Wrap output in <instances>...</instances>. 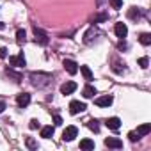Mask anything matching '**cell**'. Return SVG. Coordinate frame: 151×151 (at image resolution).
<instances>
[{
  "label": "cell",
  "mask_w": 151,
  "mask_h": 151,
  "mask_svg": "<svg viewBox=\"0 0 151 151\" xmlns=\"http://www.w3.org/2000/svg\"><path fill=\"white\" fill-rule=\"evenodd\" d=\"M29 78H30V84L34 87H37V89H43V87L52 84V75L45 73V71H32L29 75Z\"/></svg>",
  "instance_id": "6da1fadb"
},
{
  "label": "cell",
  "mask_w": 151,
  "mask_h": 151,
  "mask_svg": "<svg viewBox=\"0 0 151 151\" xmlns=\"http://www.w3.org/2000/svg\"><path fill=\"white\" fill-rule=\"evenodd\" d=\"M100 36H101V32H100L96 27H91V29L84 34V43H86V45H93Z\"/></svg>",
  "instance_id": "7a4b0ae2"
},
{
  "label": "cell",
  "mask_w": 151,
  "mask_h": 151,
  "mask_svg": "<svg viewBox=\"0 0 151 151\" xmlns=\"http://www.w3.org/2000/svg\"><path fill=\"white\" fill-rule=\"evenodd\" d=\"M34 36H36V43H37V45H41V46H46V45L50 43L48 34H46L45 30L37 29V27H34Z\"/></svg>",
  "instance_id": "3957f363"
},
{
  "label": "cell",
  "mask_w": 151,
  "mask_h": 151,
  "mask_svg": "<svg viewBox=\"0 0 151 151\" xmlns=\"http://www.w3.org/2000/svg\"><path fill=\"white\" fill-rule=\"evenodd\" d=\"M86 109H87L86 103H82V101H78V100H73V101L69 103V114H73V116H77V114L84 112Z\"/></svg>",
  "instance_id": "277c9868"
},
{
  "label": "cell",
  "mask_w": 151,
  "mask_h": 151,
  "mask_svg": "<svg viewBox=\"0 0 151 151\" xmlns=\"http://www.w3.org/2000/svg\"><path fill=\"white\" fill-rule=\"evenodd\" d=\"M62 66H64V69H66L69 75H77V73H78V64L75 62V60H71V59H64V60H62Z\"/></svg>",
  "instance_id": "5b68a950"
},
{
  "label": "cell",
  "mask_w": 151,
  "mask_h": 151,
  "mask_svg": "<svg viewBox=\"0 0 151 151\" xmlns=\"http://www.w3.org/2000/svg\"><path fill=\"white\" fill-rule=\"evenodd\" d=\"M77 133H78L77 126H68V128L62 132V140H64V142H71L75 137H77Z\"/></svg>",
  "instance_id": "8992f818"
},
{
  "label": "cell",
  "mask_w": 151,
  "mask_h": 151,
  "mask_svg": "<svg viewBox=\"0 0 151 151\" xmlns=\"http://www.w3.org/2000/svg\"><path fill=\"white\" fill-rule=\"evenodd\" d=\"M105 146L107 147H112V149H121L123 147V140L117 139V137H107L105 139Z\"/></svg>",
  "instance_id": "52a82bcc"
},
{
  "label": "cell",
  "mask_w": 151,
  "mask_h": 151,
  "mask_svg": "<svg viewBox=\"0 0 151 151\" xmlns=\"http://www.w3.org/2000/svg\"><path fill=\"white\" fill-rule=\"evenodd\" d=\"M114 32H116V36L117 37H126V34H128V27H126V23H123V22H119V23H116V27H114Z\"/></svg>",
  "instance_id": "ba28073f"
},
{
  "label": "cell",
  "mask_w": 151,
  "mask_h": 151,
  "mask_svg": "<svg viewBox=\"0 0 151 151\" xmlns=\"http://www.w3.org/2000/svg\"><path fill=\"white\" fill-rule=\"evenodd\" d=\"M9 64H11V66H16V68H23V66H25V57H23V53H18V55L9 57Z\"/></svg>",
  "instance_id": "9c48e42d"
},
{
  "label": "cell",
  "mask_w": 151,
  "mask_h": 151,
  "mask_svg": "<svg viewBox=\"0 0 151 151\" xmlns=\"http://www.w3.org/2000/svg\"><path fill=\"white\" fill-rule=\"evenodd\" d=\"M16 103H18V107H20V109H25V107L30 103V94H29V93H22V94H18Z\"/></svg>",
  "instance_id": "30bf717a"
},
{
  "label": "cell",
  "mask_w": 151,
  "mask_h": 151,
  "mask_svg": "<svg viewBox=\"0 0 151 151\" xmlns=\"http://www.w3.org/2000/svg\"><path fill=\"white\" fill-rule=\"evenodd\" d=\"M112 101H114V98H112V96H109V94H107V96H100V98H96V100H94V103H96L98 107H110V105H112Z\"/></svg>",
  "instance_id": "8fae6325"
},
{
  "label": "cell",
  "mask_w": 151,
  "mask_h": 151,
  "mask_svg": "<svg viewBox=\"0 0 151 151\" xmlns=\"http://www.w3.org/2000/svg\"><path fill=\"white\" fill-rule=\"evenodd\" d=\"M75 91H77V84H75V82H66V84L60 86V93L62 94H71Z\"/></svg>",
  "instance_id": "7c38bea8"
},
{
  "label": "cell",
  "mask_w": 151,
  "mask_h": 151,
  "mask_svg": "<svg viewBox=\"0 0 151 151\" xmlns=\"http://www.w3.org/2000/svg\"><path fill=\"white\" fill-rule=\"evenodd\" d=\"M144 14V11L140 7H130L128 9V18L130 20H140V16Z\"/></svg>",
  "instance_id": "4fadbf2b"
},
{
  "label": "cell",
  "mask_w": 151,
  "mask_h": 151,
  "mask_svg": "<svg viewBox=\"0 0 151 151\" xmlns=\"http://www.w3.org/2000/svg\"><path fill=\"white\" fill-rule=\"evenodd\" d=\"M105 124H107V128H110V130H114V132H116V130H119V128H121V119H119V117H109Z\"/></svg>",
  "instance_id": "5bb4252c"
},
{
  "label": "cell",
  "mask_w": 151,
  "mask_h": 151,
  "mask_svg": "<svg viewBox=\"0 0 151 151\" xmlns=\"http://www.w3.org/2000/svg\"><path fill=\"white\" fill-rule=\"evenodd\" d=\"M53 132H55V128L50 124V126H43L41 128V137L43 139H52L53 137Z\"/></svg>",
  "instance_id": "9a60e30c"
},
{
  "label": "cell",
  "mask_w": 151,
  "mask_h": 151,
  "mask_svg": "<svg viewBox=\"0 0 151 151\" xmlns=\"http://www.w3.org/2000/svg\"><path fill=\"white\" fill-rule=\"evenodd\" d=\"M6 73H7V77L14 78V82H22V78H23V75H22V73L14 71V69H11V68H7V69H6Z\"/></svg>",
  "instance_id": "2e32d148"
},
{
  "label": "cell",
  "mask_w": 151,
  "mask_h": 151,
  "mask_svg": "<svg viewBox=\"0 0 151 151\" xmlns=\"http://www.w3.org/2000/svg\"><path fill=\"white\" fill-rule=\"evenodd\" d=\"M80 149H86V151L94 149V140H91V139H84V140H80Z\"/></svg>",
  "instance_id": "e0dca14e"
},
{
  "label": "cell",
  "mask_w": 151,
  "mask_h": 151,
  "mask_svg": "<svg viewBox=\"0 0 151 151\" xmlns=\"http://www.w3.org/2000/svg\"><path fill=\"white\" fill-rule=\"evenodd\" d=\"M82 94H84V98H94L96 89H94L93 86H86V87H84V91H82Z\"/></svg>",
  "instance_id": "ac0fdd59"
},
{
  "label": "cell",
  "mask_w": 151,
  "mask_h": 151,
  "mask_svg": "<svg viewBox=\"0 0 151 151\" xmlns=\"http://www.w3.org/2000/svg\"><path fill=\"white\" fill-rule=\"evenodd\" d=\"M80 73L84 75L86 80H93V71H91L89 66H80Z\"/></svg>",
  "instance_id": "d6986e66"
},
{
  "label": "cell",
  "mask_w": 151,
  "mask_h": 151,
  "mask_svg": "<svg viewBox=\"0 0 151 151\" xmlns=\"http://www.w3.org/2000/svg\"><path fill=\"white\" fill-rule=\"evenodd\" d=\"M151 132V124H140L139 128H137V133H139V137H144V135H147Z\"/></svg>",
  "instance_id": "ffe728a7"
},
{
  "label": "cell",
  "mask_w": 151,
  "mask_h": 151,
  "mask_svg": "<svg viewBox=\"0 0 151 151\" xmlns=\"http://www.w3.org/2000/svg\"><path fill=\"white\" fill-rule=\"evenodd\" d=\"M139 41H140V45H144V46H147V45H151V34H147V32H144V34H140V37H139Z\"/></svg>",
  "instance_id": "44dd1931"
},
{
  "label": "cell",
  "mask_w": 151,
  "mask_h": 151,
  "mask_svg": "<svg viewBox=\"0 0 151 151\" xmlns=\"http://www.w3.org/2000/svg\"><path fill=\"white\" fill-rule=\"evenodd\" d=\"M25 36H27L25 30H23V29H18V32H16V41H18V45H23V43H25V39H27Z\"/></svg>",
  "instance_id": "7402d4cb"
},
{
  "label": "cell",
  "mask_w": 151,
  "mask_h": 151,
  "mask_svg": "<svg viewBox=\"0 0 151 151\" xmlns=\"http://www.w3.org/2000/svg\"><path fill=\"white\" fill-rule=\"evenodd\" d=\"M112 69H114L116 73H124V71H126L124 64H121V62H117V60H114V66H112Z\"/></svg>",
  "instance_id": "603a6c76"
},
{
  "label": "cell",
  "mask_w": 151,
  "mask_h": 151,
  "mask_svg": "<svg viewBox=\"0 0 151 151\" xmlns=\"http://www.w3.org/2000/svg\"><path fill=\"white\" fill-rule=\"evenodd\" d=\"M87 126H89L94 133H98V132H100V124H98V121H96V119H91V121L87 123Z\"/></svg>",
  "instance_id": "cb8c5ba5"
},
{
  "label": "cell",
  "mask_w": 151,
  "mask_h": 151,
  "mask_svg": "<svg viewBox=\"0 0 151 151\" xmlns=\"http://www.w3.org/2000/svg\"><path fill=\"white\" fill-rule=\"evenodd\" d=\"M25 144H27V147H29V149H37V147H39V146H37V142H36L32 137H27Z\"/></svg>",
  "instance_id": "d4e9b609"
},
{
  "label": "cell",
  "mask_w": 151,
  "mask_h": 151,
  "mask_svg": "<svg viewBox=\"0 0 151 151\" xmlns=\"http://www.w3.org/2000/svg\"><path fill=\"white\" fill-rule=\"evenodd\" d=\"M139 66H140L142 69H146V68L149 66V59H147V57H140V59H139Z\"/></svg>",
  "instance_id": "484cf974"
},
{
  "label": "cell",
  "mask_w": 151,
  "mask_h": 151,
  "mask_svg": "<svg viewBox=\"0 0 151 151\" xmlns=\"http://www.w3.org/2000/svg\"><path fill=\"white\" fill-rule=\"evenodd\" d=\"M110 6L114 9H121L123 7V0H110Z\"/></svg>",
  "instance_id": "4316f807"
},
{
  "label": "cell",
  "mask_w": 151,
  "mask_h": 151,
  "mask_svg": "<svg viewBox=\"0 0 151 151\" xmlns=\"http://www.w3.org/2000/svg\"><path fill=\"white\" fill-rule=\"evenodd\" d=\"M109 20V14H98L94 18V23H101V22H107Z\"/></svg>",
  "instance_id": "83f0119b"
},
{
  "label": "cell",
  "mask_w": 151,
  "mask_h": 151,
  "mask_svg": "<svg viewBox=\"0 0 151 151\" xmlns=\"http://www.w3.org/2000/svg\"><path fill=\"white\" fill-rule=\"evenodd\" d=\"M128 137H130V140H132V142H135V140H139V139H140V137H139V133H135V132H130V133H128Z\"/></svg>",
  "instance_id": "f1b7e54d"
},
{
  "label": "cell",
  "mask_w": 151,
  "mask_h": 151,
  "mask_svg": "<svg viewBox=\"0 0 151 151\" xmlns=\"http://www.w3.org/2000/svg\"><path fill=\"white\" fill-rule=\"evenodd\" d=\"M29 126H30V130H36V128H39V121H37V119H32Z\"/></svg>",
  "instance_id": "f546056e"
},
{
  "label": "cell",
  "mask_w": 151,
  "mask_h": 151,
  "mask_svg": "<svg viewBox=\"0 0 151 151\" xmlns=\"http://www.w3.org/2000/svg\"><path fill=\"white\" fill-rule=\"evenodd\" d=\"M53 123H55V126H60L62 124V117L60 116H53Z\"/></svg>",
  "instance_id": "4dcf8cb0"
},
{
  "label": "cell",
  "mask_w": 151,
  "mask_h": 151,
  "mask_svg": "<svg viewBox=\"0 0 151 151\" xmlns=\"http://www.w3.org/2000/svg\"><path fill=\"white\" fill-rule=\"evenodd\" d=\"M6 57H7V48L2 46V48H0V59H6Z\"/></svg>",
  "instance_id": "1f68e13d"
},
{
  "label": "cell",
  "mask_w": 151,
  "mask_h": 151,
  "mask_svg": "<svg viewBox=\"0 0 151 151\" xmlns=\"http://www.w3.org/2000/svg\"><path fill=\"white\" fill-rule=\"evenodd\" d=\"M4 110H6V103H4V101H0V114H2Z\"/></svg>",
  "instance_id": "d6a6232c"
},
{
  "label": "cell",
  "mask_w": 151,
  "mask_h": 151,
  "mask_svg": "<svg viewBox=\"0 0 151 151\" xmlns=\"http://www.w3.org/2000/svg\"><path fill=\"white\" fill-rule=\"evenodd\" d=\"M124 48H126V43L121 41V43H119V50H124Z\"/></svg>",
  "instance_id": "836d02e7"
}]
</instances>
